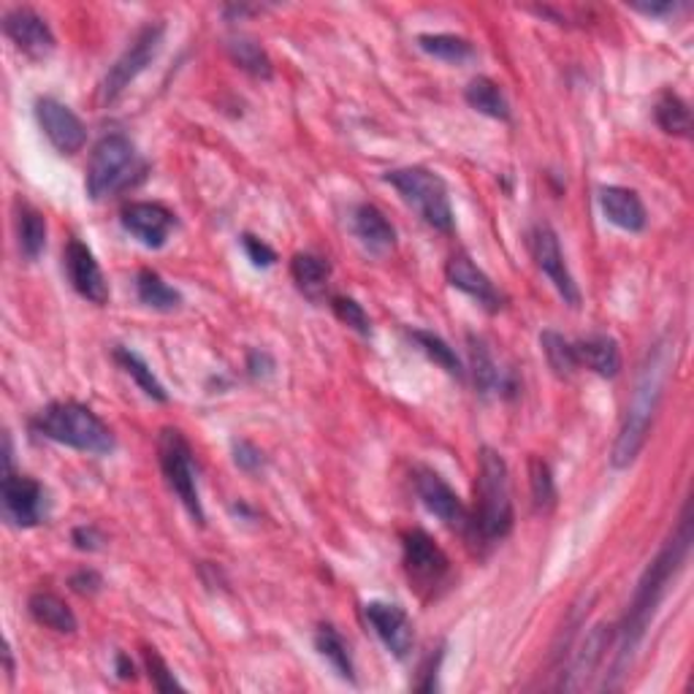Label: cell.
<instances>
[{
    "instance_id": "45",
    "label": "cell",
    "mask_w": 694,
    "mask_h": 694,
    "mask_svg": "<svg viewBox=\"0 0 694 694\" xmlns=\"http://www.w3.org/2000/svg\"><path fill=\"white\" fill-rule=\"evenodd\" d=\"M114 662H117V675L120 679H133V673H136V670H133V662H131V657L128 653H117V659H114Z\"/></svg>"
},
{
    "instance_id": "27",
    "label": "cell",
    "mask_w": 694,
    "mask_h": 694,
    "mask_svg": "<svg viewBox=\"0 0 694 694\" xmlns=\"http://www.w3.org/2000/svg\"><path fill=\"white\" fill-rule=\"evenodd\" d=\"M136 293H138V302L149 310H158V312H174L182 306V293L177 288H171L158 271L153 269H142L136 275Z\"/></svg>"
},
{
    "instance_id": "35",
    "label": "cell",
    "mask_w": 694,
    "mask_h": 694,
    "mask_svg": "<svg viewBox=\"0 0 694 694\" xmlns=\"http://www.w3.org/2000/svg\"><path fill=\"white\" fill-rule=\"evenodd\" d=\"M410 337H413L415 345H418L421 350H424L426 356H429L432 361L437 363V367H443L445 372L454 374V378H461V374H464V369H461V361H459V356H456V350L448 343H445L439 334L424 332V328H413V332H410Z\"/></svg>"
},
{
    "instance_id": "4",
    "label": "cell",
    "mask_w": 694,
    "mask_h": 694,
    "mask_svg": "<svg viewBox=\"0 0 694 694\" xmlns=\"http://www.w3.org/2000/svg\"><path fill=\"white\" fill-rule=\"evenodd\" d=\"M31 429L38 437L52 439L66 448L82 450V454L107 456L114 450V434L92 413L90 407L79 402H52L33 418Z\"/></svg>"
},
{
    "instance_id": "31",
    "label": "cell",
    "mask_w": 694,
    "mask_h": 694,
    "mask_svg": "<svg viewBox=\"0 0 694 694\" xmlns=\"http://www.w3.org/2000/svg\"><path fill=\"white\" fill-rule=\"evenodd\" d=\"M529 489L535 513L548 516L557 507V480H553L551 467H548L542 456H531L529 459Z\"/></svg>"
},
{
    "instance_id": "28",
    "label": "cell",
    "mask_w": 694,
    "mask_h": 694,
    "mask_svg": "<svg viewBox=\"0 0 694 694\" xmlns=\"http://www.w3.org/2000/svg\"><path fill=\"white\" fill-rule=\"evenodd\" d=\"M225 52H228L231 60H234L242 71L250 74V77L271 79V74H275L271 57L266 55V49L256 42V38H247V36L228 38V42H225Z\"/></svg>"
},
{
    "instance_id": "8",
    "label": "cell",
    "mask_w": 694,
    "mask_h": 694,
    "mask_svg": "<svg viewBox=\"0 0 694 694\" xmlns=\"http://www.w3.org/2000/svg\"><path fill=\"white\" fill-rule=\"evenodd\" d=\"M166 27L160 22H147L136 36L131 38V44L125 46L123 55L109 66L107 77L101 82V101L114 103L125 90H128L133 79L149 66V63L158 57L160 44H164Z\"/></svg>"
},
{
    "instance_id": "7",
    "label": "cell",
    "mask_w": 694,
    "mask_h": 694,
    "mask_svg": "<svg viewBox=\"0 0 694 694\" xmlns=\"http://www.w3.org/2000/svg\"><path fill=\"white\" fill-rule=\"evenodd\" d=\"M158 461L160 470H164L166 483L177 494V500L182 502L184 511L190 513V518L195 524H204V507H201L199 496V483H195V461H193V448L184 439V434L179 429H160L158 434Z\"/></svg>"
},
{
    "instance_id": "22",
    "label": "cell",
    "mask_w": 694,
    "mask_h": 694,
    "mask_svg": "<svg viewBox=\"0 0 694 694\" xmlns=\"http://www.w3.org/2000/svg\"><path fill=\"white\" fill-rule=\"evenodd\" d=\"M352 234L358 236L369 253H389L396 242V231L389 223V217L374 204H358L352 212Z\"/></svg>"
},
{
    "instance_id": "40",
    "label": "cell",
    "mask_w": 694,
    "mask_h": 694,
    "mask_svg": "<svg viewBox=\"0 0 694 694\" xmlns=\"http://www.w3.org/2000/svg\"><path fill=\"white\" fill-rule=\"evenodd\" d=\"M242 247H245L247 258H250L256 266H260V269H266V266H275L277 253L271 250V247L266 245L264 239H258V236L245 234L242 236Z\"/></svg>"
},
{
    "instance_id": "26",
    "label": "cell",
    "mask_w": 694,
    "mask_h": 694,
    "mask_svg": "<svg viewBox=\"0 0 694 694\" xmlns=\"http://www.w3.org/2000/svg\"><path fill=\"white\" fill-rule=\"evenodd\" d=\"M464 98L475 112L485 114V117L502 120V123L511 120V103H507L505 92H502V87L496 85L494 79H489V77L472 79V82L467 85Z\"/></svg>"
},
{
    "instance_id": "34",
    "label": "cell",
    "mask_w": 694,
    "mask_h": 694,
    "mask_svg": "<svg viewBox=\"0 0 694 694\" xmlns=\"http://www.w3.org/2000/svg\"><path fill=\"white\" fill-rule=\"evenodd\" d=\"M418 46L426 55L445 63H464L475 57V46L467 38L454 36V33H424V36H418Z\"/></svg>"
},
{
    "instance_id": "30",
    "label": "cell",
    "mask_w": 694,
    "mask_h": 694,
    "mask_svg": "<svg viewBox=\"0 0 694 694\" xmlns=\"http://www.w3.org/2000/svg\"><path fill=\"white\" fill-rule=\"evenodd\" d=\"M315 649L321 651L323 659H328V662H332V668L337 670L339 679H345V681H350V684H356V668H352L350 649H347L345 638L337 633V629L328 627V624L317 627Z\"/></svg>"
},
{
    "instance_id": "9",
    "label": "cell",
    "mask_w": 694,
    "mask_h": 694,
    "mask_svg": "<svg viewBox=\"0 0 694 694\" xmlns=\"http://www.w3.org/2000/svg\"><path fill=\"white\" fill-rule=\"evenodd\" d=\"M49 513L44 485L36 478H27L11 470H3V516L20 529L38 526Z\"/></svg>"
},
{
    "instance_id": "33",
    "label": "cell",
    "mask_w": 694,
    "mask_h": 694,
    "mask_svg": "<svg viewBox=\"0 0 694 694\" xmlns=\"http://www.w3.org/2000/svg\"><path fill=\"white\" fill-rule=\"evenodd\" d=\"M470 356H472V374H475V389L483 393V396L505 389V380H502L500 369H496L489 345H485L480 337H475V334H470Z\"/></svg>"
},
{
    "instance_id": "13",
    "label": "cell",
    "mask_w": 694,
    "mask_h": 694,
    "mask_svg": "<svg viewBox=\"0 0 694 694\" xmlns=\"http://www.w3.org/2000/svg\"><path fill=\"white\" fill-rule=\"evenodd\" d=\"M531 256H535L537 269L551 280V286L557 288L559 296L564 299V304H581V291H578L575 280H572L570 269H567L564 253L562 247H559V236L553 234V228L548 223H540L531 231Z\"/></svg>"
},
{
    "instance_id": "17",
    "label": "cell",
    "mask_w": 694,
    "mask_h": 694,
    "mask_svg": "<svg viewBox=\"0 0 694 694\" xmlns=\"http://www.w3.org/2000/svg\"><path fill=\"white\" fill-rule=\"evenodd\" d=\"M123 228L128 231L133 239L142 242L147 250H160L169 242L177 217L171 210L155 201H133L123 210Z\"/></svg>"
},
{
    "instance_id": "37",
    "label": "cell",
    "mask_w": 694,
    "mask_h": 694,
    "mask_svg": "<svg viewBox=\"0 0 694 694\" xmlns=\"http://www.w3.org/2000/svg\"><path fill=\"white\" fill-rule=\"evenodd\" d=\"M332 310H334V315H337L347 328L358 332V334H361V337H369V334H372V321H369L367 310H363V306L358 304L356 299L332 296Z\"/></svg>"
},
{
    "instance_id": "14",
    "label": "cell",
    "mask_w": 694,
    "mask_h": 694,
    "mask_svg": "<svg viewBox=\"0 0 694 694\" xmlns=\"http://www.w3.org/2000/svg\"><path fill=\"white\" fill-rule=\"evenodd\" d=\"M38 128L49 138L52 147L60 155H77L87 142V128L82 120L55 98H38L36 101Z\"/></svg>"
},
{
    "instance_id": "20",
    "label": "cell",
    "mask_w": 694,
    "mask_h": 694,
    "mask_svg": "<svg viewBox=\"0 0 694 694\" xmlns=\"http://www.w3.org/2000/svg\"><path fill=\"white\" fill-rule=\"evenodd\" d=\"M613 627H607V624H597L594 629H589L586 640L581 643V649H578L575 659H572V668L570 673H567V681H564V690H581L583 684H586L589 679L594 675V670L600 668V662L605 659V651L607 646H611L613 640Z\"/></svg>"
},
{
    "instance_id": "39",
    "label": "cell",
    "mask_w": 694,
    "mask_h": 694,
    "mask_svg": "<svg viewBox=\"0 0 694 694\" xmlns=\"http://www.w3.org/2000/svg\"><path fill=\"white\" fill-rule=\"evenodd\" d=\"M234 461L239 470L245 472H258L260 467H264V454L256 448L253 443H247V439H236L234 443Z\"/></svg>"
},
{
    "instance_id": "25",
    "label": "cell",
    "mask_w": 694,
    "mask_h": 694,
    "mask_svg": "<svg viewBox=\"0 0 694 694\" xmlns=\"http://www.w3.org/2000/svg\"><path fill=\"white\" fill-rule=\"evenodd\" d=\"M16 242L27 260H38L46 247V220L27 201H16Z\"/></svg>"
},
{
    "instance_id": "6",
    "label": "cell",
    "mask_w": 694,
    "mask_h": 694,
    "mask_svg": "<svg viewBox=\"0 0 694 694\" xmlns=\"http://www.w3.org/2000/svg\"><path fill=\"white\" fill-rule=\"evenodd\" d=\"M385 182L396 188L404 204L413 206L432 228H454V206H450L448 188H445L439 174L424 169V166H407V169H393L385 174Z\"/></svg>"
},
{
    "instance_id": "41",
    "label": "cell",
    "mask_w": 694,
    "mask_h": 694,
    "mask_svg": "<svg viewBox=\"0 0 694 694\" xmlns=\"http://www.w3.org/2000/svg\"><path fill=\"white\" fill-rule=\"evenodd\" d=\"M445 649H437L426 657V662L421 664V679L415 681V692H437V675H439V664H443V653Z\"/></svg>"
},
{
    "instance_id": "29",
    "label": "cell",
    "mask_w": 694,
    "mask_h": 694,
    "mask_svg": "<svg viewBox=\"0 0 694 694\" xmlns=\"http://www.w3.org/2000/svg\"><path fill=\"white\" fill-rule=\"evenodd\" d=\"M653 117H657V125L670 136H681L690 138L692 136V112L690 103L684 101L675 92H662L653 107Z\"/></svg>"
},
{
    "instance_id": "43",
    "label": "cell",
    "mask_w": 694,
    "mask_h": 694,
    "mask_svg": "<svg viewBox=\"0 0 694 694\" xmlns=\"http://www.w3.org/2000/svg\"><path fill=\"white\" fill-rule=\"evenodd\" d=\"M103 586V578L96 570H79L71 575V589L77 594H98Z\"/></svg>"
},
{
    "instance_id": "32",
    "label": "cell",
    "mask_w": 694,
    "mask_h": 694,
    "mask_svg": "<svg viewBox=\"0 0 694 694\" xmlns=\"http://www.w3.org/2000/svg\"><path fill=\"white\" fill-rule=\"evenodd\" d=\"M114 361L136 380L138 389L147 393L149 399H155V402H169V393H166L164 383L155 378V372L147 367V361H144L138 352H133L131 347H117V350H114Z\"/></svg>"
},
{
    "instance_id": "21",
    "label": "cell",
    "mask_w": 694,
    "mask_h": 694,
    "mask_svg": "<svg viewBox=\"0 0 694 694\" xmlns=\"http://www.w3.org/2000/svg\"><path fill=\"white\" fill-rule=\"evenodd\" d=\"M572 345H575L578 367L592 369L600 378H616L622 372V350L607 334H589L586 339H578Z\"/></svg>"
},
{
    "instance_id": "12",
    "label": "cell",
    "mask_w": 694,
    "mask_h": 694,
    "mask_svg": "<svg viewBox=\"0 0 694 694\" xmlns=\"http://www.w3.org/2000/svg\"><path fill=\"white\" fill-rule=\"evenodd\" d=\"M3 33L31 60H46L55 52V33L46 25L42 14L27 9V5H16V9L5 11Z\"/></svg>"
},
{
    "instance_id": "11",
    "label": "cell",
    "mask_w": 694,
    "mask_h": 694,
    "mask_svg": "<svg viewBox=\"0 0 694 694\" xmlns=\"http://www.w3.org/2000/svg\"><path fill=\"white\" fill-rule=\"evenodd\" d=\"M415 494H418L421 505H424L434 518L443 520L448 529L464 531V535L472 531V513L467 511V505L459 500V494H456V491L434 470L415 472Z\"/></svg>"
},
{
    "instance_id": "23",
    "label": "cell",
    "mask_w": 694,
    "mask_h": 694,
    "mask_svg": "<svg viewBox=\"0 0 694 694\" xmlns=\"http://www.w3.org/2000/svg\"><path fill=\"white\" fill-rule=\"evenodd\" d=\"M27 611H31L33 622L42 627L52 629L57 635H74L77 633V616L68 607L66 600H60L52 592H33L27 600Z\"/></svg>"
},
{
    "instance_id": "24",
    "label": "cell",
    "mask_w": 694,
    "mask_h": 694,
    "mask_svg": "<svg viewBox=\"0 0 694 694\" xmlns=\"http://www.w3.org/2000/svg\"><path fill=\"white\" fill-rule=\"evenodd\" d=\"M291 277L306 299L317 302L326 293L328 280H332V266H328L326 258L312 256V253H299L291 260Z\"/></svg>"
},
{
    "instance_id": "16",
    "label": "cell",
    "mask_w": 694,
    "mask_h": 694,
    "mask_svg": "<svg viewBox=\"0 0 694 694\" xmlns=\"http://www.w3.org/2000/svg\"><path fill=\"white\" fill-rule=\"evenodd\" d=\"M63 266H66L68 282L79 296L98 306L109 302V286L103 280V271L85 242L68 239L66 250H63Z\"/></svg>"
},
{
    "instance_id": "5",
    "label": "cell",
    "mask_w": 694,
    "mask_h": 694,
    "mask_svg": "<svg viewBox=\"0 0 694 694\" xmlns=\"http://www.w3.org/2000/svg\"><path fill=\"white\" fill-rule=\"evenodd\" d=\"M138 171H142V164H138L136 147H133L131 138L123 136V133H109L92 147L85 177L87 195L92 201L109 199V195L128 188Z\"/></svg>"
},
{
    "instance_id": "19",
    "label": "cell",
    "mask_w": 694,
    "mask_h": 694,
    "mask_svg": "<svg viewBox=\"0 0 694 694\" xmlns=\"http://www.w3.org/2000/svg\"><path fill=\"white\" fill-rule=\"evenodd\" d=\"M600 206H603L607 223H613L622 231H629V234H640L646 228V223H649L640 195L635 190L622 188V184H605L600 190Z\"/></svg>"
},
{
    "instance_id": "15",
    "label": "cell",
    "mask_w": 694,
    "mask_h": 694,
    "mask_svg": "<svg viewBox=\"0 0 694 694\" xmlns=\"http://www.w3.org/2000/svg\"><path fill=\"white\" fill-rule=\"evenodd\" d=\"M363 616H367L369 627L374 629V635L380 638V643L389 649L396 659H407L410 651L415 646V629L410 616L404 613V607L393 603H374L363 605Z\"/></svg>"
},
{
    "instance_id": "1",
    "label": "cell",
    "mask_w": 694,
    "mask_h": 694,
    "mask_svg": "<svg viewBox=\"0 0 694 694\" xmlns=\"http://www.w3.org/2000/svg\"><path fill=\"white\" fill-rule=\"evenodd\" d=\"M690 548H692V507H690V502H686L675 531L668 537L662 551L651 559L643 575H640L627 616H624L622 627H618V651H616V662H613V675H616V679L627 673V668L633 664L635 651H638V646L643 643L646 629H649L653 616H657V607L664 600V594H668L670 581L679 575V570L684 567L686 557H690Z\"/></svg>"
},
{
    "instance_id": "3",
    "label": "cell",
    "mask_w": 694,
    "mask_h": 694,
    "mask_svg": "<svg viewBox=\"0 0 694 694\" xmlns=\"http://www.w3.org/2000/svg\"><path fill=\"white\" fill-rule=\"evenodd\" d=\"M513 500H511V472L505 459L494 448H483L478 456L475 480V516L472 531L483 542H496L513 531Z\"/></svg>"
},
{
    "instance_id": "38",
    "label": "cell",
    "mask_w": 694,
    "mask_h": 694,
    "mask_svg": "<svg viewBox=\"0 0 694 694\" xmlns=\"http://www.w3.org/2000/svg\"><path fill=\"white\" fill-rule=\"evenodd\" d=\"M142 657H144V664H147L149 681H153L155 690H158V692H182L184 690V686L179 684L177 679H174L169 664L164 662V657H160L158 651L144 649Z\"/></svg>"
},
{
    "instance_id": "44",
    "label": "cell",
    "mask_w": 694,
    "mask_h": 694,
    "mask_svg": "<svg viewBox=\"0 0 694 694\" xmlns=\"http://www.w3.org/2000/svg\"><path fill=\"white\" fill-rule=\"evenodd\" d=\"M633 9L643 11V14H649V16H664V14H675V9H679V5L675 3H651V5L635 3Z\"/></svg>"
},
{
    "instance_id": "42",
    "label": "cell",
    "mask_w": 694,
    "mask_h": 694,
    "mask_svg": "<svg viewBox=\"0 0 694 694\" xmlns=\"http://www.w3.org/2000/svg\"><path fill=\"white\" fill-rule=\"evenodd\" d=\"M71 542L77 551H101L103 542H107V537L101 535V529H96V526H77L71 535Z\"/></svg>"
},
{
    "instance_id": "18",
    "label": "cell",
    "mask_w": 694,
    "mask_h": 694,
    "mask_svg": "<svg viewBox=\"0 0 694 694\" xmlns=\"http://www.w3.org/2000/svg\"><path fill=\"white\" fill-rule=\"evenodd\" d=\"M445 277H448L450 288L467 293L472 302H478L485 312H500L505 306V296L496 291V286L491 282V277L485 271H480L467 256H454L445 266Z\"/></svg>"
},
{
    "instance_id": "36",
    "label": "cell",
    "mask_w": 694,
    "mask_h": 694,
    "mask_svg": "<svg viewBox=\"0 0 694 694\" xmlns=\"http://www.w3.org/2000/svg\"><path fill=\"white\" fill-rule=\"evenodd\" d=\"M540 345L542 352H546L548 367L553 369V374L559 378H570L578 369V358H575V345L570 339H564L559 332H542L540 334Z\"/></svg>"
},
{
    "instance_id": "10",
    "label": "cell",
    "mask_w": 694,
    "mask_h": 694,
    "mask_svg": "<svg viewBox=\"0 0 694 694\" xmlns=\"http://www.w3.org/2000/svg\"><path fill=\"white\" fill-rule=\"evenodd\" d=\"M404 570L421 589H437L450 572V559L424 529H413L402 537Z\"/></svg>"
},
{
    "instance_id": "2",
    "label": "cell",
    "mask_w": 694,
    "mask_h": 694,
    "mask_svg": "<svg viewBox=\"0 0 694 694\" xmlns=\"http://www.w3.org/2000/svg\"><path fill=\"white\" fill-rule=\"evenodd\" d=\"M670 361H673V352H670L668 343L653 345V350L646 358L643 369L638 374V383H635L633 402H629L627 415H624V424L618 429L616 443L611 450V464L616 470L633 464L635 459L643 450L646 439H649L653 418H657L659 402H662L664 393V380H668Z\"/></svg>"
}]
</instances>
